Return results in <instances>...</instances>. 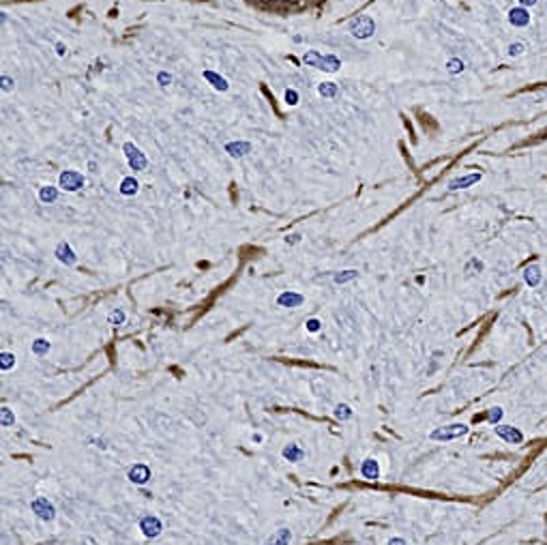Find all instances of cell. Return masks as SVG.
<instances>
[{"mask_svg":"<svg viewBox=\"0 0 547 545\" xmlns=\"http://www.w3.org/2000/svg\"><path fill=\"white\" fill-rule=\"evenodd\" d=\"M122 152H125V159H127L129 168H131L133 172H144L146 168H148V157H146L142 152V148H140L138 144H133L131 140L122 144Z\"/></svg>","mask_w":547,"mask_h":545,"instance_id":"obj_1","label":"cell"},{"mask_svg":"<svg viewBox=\"0 0 547 545\" xmlns=\"http://www.w3.org/2000/svg\"><path fill=\"white\" fill-rule=\"evenodd\" d=\"M86 185V176L78 170H62L58 176V187L67 193H75Z\"/></svg>","mask_w":547,"mask_h":545,"instance_id":"obj_2","label":"cell"},{"mask_svg":"<svg viewBox=\"0 0 547 545\" xmlns=\"http://www.w3.org/2000/svg\"><path fill=\"white\" fill-rule=\"evenodd\" d=\"M374 32H375V22H374V17H369V15H358L350 24V34L354 39L365 41V39L374 37Z\"/></svg>","mask_w":547,"mask_h":545,"instance_id":"obj_3","label":"cell"},{"mask_svg":"<svg viewBox=\"0 0 547 545\" xmlns=\"http://www.w3.org/2000/svg\"><path fill=\"white\" fill-rule=\"evenodd\" d=\"M468 434V425H463V423H451V425H444V427H438V429H433L432 434H429V438H432V440H442V442H446V440H455V438H461V436H466Z\"/></svg>","mask_w":547,"mask_h":545,"instance_id":"obj_4","label":"cell"},{"mask_svg":"<svg viewBox=\"0 0 547 545\" xmlns=\"http://www.w3.org/2000/svg\"><path fill=\"white\" fill-rule=\"evenodd\" d=\"M30 509L39 519H43V522H52V519L56 517V509L45 496H37V498L30 502Z\"/></svg>","mask_w":547,"mask_h":545,"instance_id":"obj_5","label":"cell"},{"mask_svg":"<svg viewBox=\"0 0 547 545\" xmlns=\"http://www.w3.org/2000/svg\"><path fill=\"white\" fill-rule=\"evenodd\" d=\"M140 530L146 539H157L163 532V522L157 517V515H144L140 519Z\"/></svg>","mask_w":547,"mask_h":545,"instance_id":"obj_6","label":"cell"},{"mask_svg":"<svg viewBox=\"0 0 547 545\" xmlns=\"http://www.w3.org/2000/svg\"><path fill=\"white\" fill-rule=\"evenodd\" d=\"M150 477H152L150 468L146 466V464H142V461H140V464H133V466L127 470V479H129V481H131L133 485H144V483H148Z\"/></svg>","mask_w":547,"mask_h":545,"instance_id":"obj_7","label":"cell"},{"mask_svg":"<svg viewBox=\"0 0 547 545\" xmlns=\"http://www.w3.org/2000/svg\"><path fill=\"white\" fill-rule=\"evenodd\" d=\"M54 256H56V260L60 264H64V266H73L75 262H78V256H75V251H73V247L69 245L67 241H60L56 245V251H54Z\"/></svg>","mask_w":547,"mask_h":545,"instance_id":"obj_8","label":"cell"},{"mask_svg":"<svg viewBox=\"0 0 547 545\" xmlns=\"http://www.w3.org/2000/svg\"><path fill=\"white\" fill-rule=\"evenodd\" d=\"M305 303V296L301 292H294V290H286L277 296V305L279 307H286V309H296Z\"/></svg>","mask_w":547,"mask_h":545,"instance_id":"obj_9","label":"cell"},{"mask_svg":"<svg viewBox=\"0 0 547 545\" xmlns=\"http://www.w3.org/2000/svg\"><path fill=\"white\" fill-rule=\"evenodd\" d=\"M202 78L206 80L208 84H210V88H213V91H217V92H228V91H230V82L223 78V75L217 73V71L204 69V71H202Z\"/></svg>","mask_w":547,"mask_h":545,"instance_id":"obj_10","label":"cell"},{"mask_svg":"<svg viewBox=\"0 0 547 545\" xmlns=\"http://www.w3.org/2000/svg\"><path fill=\"white\" fill-rule=\"evenodd\" d=\"M496 434L502 438L504 442H511V444H521L523 442V434L513 425H496Z\"/></svg>","mask_w":547,"mask_h":545,"instance_id":"obj_11","label":"cell"},{"mask_svg":"<svg viewBox=\"0 0 547 545\" xmlns=\"http://www.w3.org/2000/svg\"><path fill=\"white\" fill-rule=\"evenodd\" d=\"M226 152L228 155H230L232 159H240V157H245V155H249L251 152V142H243V140H236V142H228L226 146Z\"/></svg>","mask_w":547,"mask_h":545,"instance_id":"obj_12","label":"cell"},{"mask_svg":"<svg viewBox=\"0 0 547 545\" xmlns=\"http://www.w3.org/2000/svg\"><path fill=\"white\" fill-rule=\"evenodd\" d=\"M481 179H483V174H481V172H472V174L460 176V179H453L449 182V189H453V191H455V189H468V187L476 185Z\"/></svg>","mask_w":547,"mask_h":545,"instance_id":"obj_13","label":"cell"},{"mask_svg":"<svg viewBox=\"0 0 547 545\" xmlns=\"http://www.w3.org/2000/svg\"><path fill=\"white\" fill-rule=\"evenodd\" d=\"M361 475H363V479H367V481H375V479H380V464L374 457L363 459Z\"/></svg>","mask_w":547,"mask_h":545,"instance_id":"obj_14","label":"cell"},{"mask_svg":"<svg viewBox=\"0 0 547 545\" xmlns=\"http://www.w3.org/2000/svg\"><path fill=\"white\" fill-rule=\"evenodd\" d=\"M118 191H120L122 195H127V198H133V195H138V191H140V181L135 179L133 174L125 176V179L120 181V187H118Z\"/></svg>","mask_w":547,"mask_h":545,"instance_id":"obj_15","label":"cell"},{"mask_svg":"<svg viewBox=\"0 0 547 545\" xmlns=\"http://www.w3.org/2000/svg\"><path fill=\"white\" fill-rule=\"evenodd\" d=\"M281 455H284V459L292 461V464H298V461H301V459L305 457V451H303V447H301V444L290 442V444H286V447H284V451H281Z\"/></svg>","mask_w":547,"mask_h":545,"instance_id":"obj_16","label":"cell"},{"mask_svg":"<svg viewBox=\"0 0 547 545\" xmlns=\"http://www.w3.org/2000/svg\"><path fill=\"white\" fill-rule=\"evenodd\" d=\"M317 69L324 71V73H335V71L341 69V58H337L335 54H322V61L317 64Z\"/></svg>","mask_w":547,"mask_h":545,"instance_id":"obj_17","label":"cell"},{"mask_svg":"<svg viewBox=\"0 0 547 545\" xmlns=\"http://www.w3.org/2000/svg\"><path fill=\"white\" fill-rule=\"evenodd\" d=\"M290 541H292V530L290 528H279L266 539L264 545H290Z\"/></svg>","mask_w":547,"mask_h":545,"instance_id":"obj_18","label":"cell"},{"mask_svg":"<svg viewBox=\"0 0 547 545\" xmlns=\"http://www.w3.org/2000/svg\"><path fill=\"white\" fill-rule=\"evenodd\" d=\"M60 195V187H54V185H43L39 187V200L41 204H54Z\"/></svg>","mask_w":547,"mask_h":545,"instance_id":"obj_19","label":"cell"},{"mask_svg":"<svg viewBox=\"0 0 547 545\" xmlns=\"http://www.w3.org/2000/svg\"><path fill=\"white\" fill-rule=\"evenodd\" d=\"M509 22L513 24V26H526V24L530 22V15H528V11L523 7H517V9L509 11Z\"/></svg>","mask_w":547,"mask_h":545,"instance_id":"obj_20","label":"cell"},{"mask_svg":"<svg viewBox=\"0 0 547 545\" xmlns=\"http://www.w3.org/2000/svg\"><path fill=\"white\" fill-rule=\"evenodd\" d=\"M317 94L324 99H335V97H339V86L335 84V82H320V84H317Z\"/></svg>","mask_w":547,"mask_h":545,"instance_id":"obj_21","label":"cell"},{"mask_svg":"<svg viewBox=\"0 0 547 545\" xmlns=\"http://www.w3.org/2000/svg\"><path fill=\"white\" fill-rule=\"evenodd\" d=\"M50 350H52V343H50V339H45V337H37L30 346V352L34 357H45Z\"/></svg>","mask_w":547,"mask_h":545,"instance_id":"obj_22","label":"cell"},{"mask_svg":"<svg viewBox=\"0 0 547 545\" xmlns=\"http://www.w3.org/2000/svg\"><path fill=\"white\" fill-rule=\"evenodd\" d=\"M523 279H526V283H528V286H532V288L539 286V283H541V269H539L537 264H530L526 271H523Z\"/></svg>","mask_w":547,"mask_h":545,"instance_id":"obj_23","label":"cell"},{"mask_svg":"<svg viewBox=\"0 0 547 545\" xmlns=\"http://www.w3.org/2000/svg\"><path fill=\"white\" fill-rule=\"evenodd\" d=\"M358 277V271L356 269H345V271H339V272H335L333 275V281L335 283H348V281H354Z\"/></svg>","mask_w":547,"mask_h":545,"instance_id":"obj_24","label":"cell"},{"mask_svg":"<svg viewBox=\"0 0 547 545\" xmlns=\"http://www.w3.org/2000/svg\"><path fill=\"white\" fill-rule=\"evenodd\" d=\"M320 61H322V54L317 50H307L303 54V62L307 64V67H314V69H317V64H320Z\"/></svg>","mask_w":547,"mask_h":545,"instance_id":"obj_25","label":"cell"},{"mask_svg":"<svg viewBox=\"0 0 547 545\" xmlns=\"http://www.w3.org/2000/svg\"><path fill=\"white\" fill-rule=\"evenodd\" d=\"M13 423H15L13 410H11L9 406H2V410H0V425H2V427H13Z\"/></svg>","mask_w":547,"mask_h":545,"instance_id":"obj_26","label":"cell"},{"mask_svg":"<svg viewBox=\"0 0 547 545\" xmlns=\"http://www.w3.org/2000/svg\"><path fill=\"white\" fill-rule=\"evenodd\" d=\"M15 354L13 352H2L0 354V369L2 371H9V369H13L15 367Z\"/></svg>","mask_w":547,"mask_h":545,"instance_id":"obj_27","label":"cell"},{"mask_svg":"<svg viewBox=\"0 0 547 545\" xmlns=\"http://www.w3.org/2000/svg\"><path fill=\"white\" fill-rule=\"evenodd\" d=\"M335 419H337V421L352 419V408L348 404H337V406H335Z\"/></svg>","mask_w":547,"mask_h":545,"instance_id":"obj_28","label":"cell"},{"mask_svg":"<svg viewBox=\"0 0 547 545\" xmlns=\"http://www.w3.org/2000/svg\"><path fill=\"white\" fill-rule=\"evenodd\" d=\"M155 82H157L159 88H170V86H172V82H174V78H172V73H170V71H159Z\"/></svg>","mask_w":547,"mask_h":545,"instance_id":"obj_29","label":"cell"},{"mask_svg":"<svg viewBox=\"0 0 547 545\" xmlns=\"http://www.w3.org/2000/svg\"><path fill=\"white\" fill-rule=\"evenodd\" d=\"M463 69H466V64H463V61H460V58H451V61L446 62V71H449L451 75H460Z\"/></svg>","mask_w":547,"mask_h":545,"instance_id":"obj_30","label":"cell"},{"mask_svg":"<svg viewBox=\"0 0 547 545\" xmlns=\"http://www.w3.org/2000/svg\"><path fill=\"white\" fill-rule=\"evenodd\" d=\"M125 320H127V316H125V311H122V309H112L108 313V322L112 324V327H118V324H122Z\"/></svg>","mask_w":547,"mask_h":545,"instance_id":"obj_31","label":"cell"},{"mask_svg":"<svg viewBox=\"0 0 547 545\" xmlns=\"http://www.w3.org/2000/svg\"><path fill=\"white\" fill-rule=\"evenodd\" d=\"M0 84H2L0 88H2V92H4V94H9V92H13V91H15V80H13V78H9L7 73H2V75H0Z\"/></svg>","mask_w":547,"mask_h":545,"instance_id":"obj_32","label":"cell"},{"mask_svg":"<svg viewBox=\"0 0 547 545\" xmlns=\"http://www.w3.org/2000/svg\"><path fill=\"white\" fill-rule=\"evenodd\" d=\"M481 271H483V262H481V260H476V258L470 260V262L466 264V269H463L466 275H474V272H481Z\"/></svg>","mask_w":547,"mask_h":545,"instance_id":"obj_33","label":"cell"},{"mask_svg":"<svg viewBox=\"0 0 547 545\" xmlns=\"http://www.w3.org/2000/svg\"><path fill=\"white\" fill-rule=\"evenodd\" d=\"M284 99H286L288 105H292V108H294V105H298V99H301V97H298V92L294 91V88H288L286 94H284Z\"/></svg>","mask_w":547,"mask_h":545,"instance_id":"obj_34","label":"cell"},{"mask_svg":"<svg viewBox=\"0 0 547 545\" xmlns=\"http://www.w3.org/2000/svg\"><path fill=\"white\" fill-rule=\"evenodd\" d=\"M305 329H307L309 333H317V331L322 329V322L317 318H309L307 322H305Z\"/></svg>","mask_w":547,"mask_h":545,"instance_id":"obj_35","label":"cell"},{"mask_svg":"<svg viewBox=\"0 0 547 545\" xmlns=\"http://www.w3.org/2000/svg\"><path fill=\"white\" fill-rule=\"evenodd\" d=\"M502 414H504V410H502L500 406H496V408H491V410H489V414H487V419H489L491 423H496V425H498V421L502 419Z\"/></svg>","mask_w":547,"mask_h":545,"instance_id":"obj_36","label":"cell"},{"mask_svg":"<svg viewBox=\"0 0 547 545\" xmlns=\"http://www.w3.org/2000/svg\"><path fill=\"white\" fill-rule=\"evenodd\" d=\"M523 50H526V45H523V43H511L509 45V56H519Z\"/></svg>","mask_w":547,"mask_h":545,"instance_id":"obj_37","label":"cell"},{"mask_svg":"<svg viewBox=\"0 0 547 545\" xmlns=\"http://www.w3.org/2000/svg\"><path fill=\"white\" fill-rule=\"evenodd\" d=\"M54 50H56V56H60V58H62L64 54H67V45H64L62 41H58V43L54 45Z\"/></svg>","mask_w":547,"mask_h":545,"instance_id":"obj_38","label":"cell"},{"mask_svg":"<svg viewBox=\"0 0 547 545\" xmlns=\"http://www.w3.org/2000/svg\"><path fill=\"white\" fill-rule=\"evenodd\" d=\"M389 545H408V543H405V539H402V537H393Z\"/></svg>","mask_w":547,"mask_h":545,"instance_id":"obj_39","label":"cell"},{"mask_svg":"<svg viewBox=\"0 0 547 545\" xmlns=\"http://www.w3.org/2000/svg\"><path fill=\"white\" fill-rule=\"evenodd\" d=\"M298 241H301V234H290V236H286V242H292V245H294V242H298Z\"/></svg>","mask_w":547,"mask_h":545,"instance_id":"obj_40","label":"cell"},{"mask_svg":"<svg viewBox=\"0 0 547 545\" xmlns=\"http://www.w3.org/2000/svg\"><path fill=\"white\" fill-rule=\"evenodd\" d=\"M97 170H99L97 161H88V172H97Z\"/></svg>","mask_w":547,"mask_h":545,"instance_id":"obj_41","label":"cell"},{"mask_svg":"<svg viewBox=\"0 0 547 545\" xmlns=\"http://www.w3.org/2000/svg\"><path fill=\"white\" fill-rule=\"evenodd\" d=\"M519 2H521V7H532L537 0H519Z\"/></svg>","mask_w":547,"mask_h":545,"instance_id":"obj_42","label":"cell"},{"mask_svg":"<svg viewBox=\"0 0 547 545\" xmlns=\"http://www.w3.org/2000/svg\"><path fill=\"white\" fill-rule=\"evenodd\" d=\"M254 442H262V434H254Z\"/></svg>","mask_w":547,"mask_h":545,"instance_id":"obj_43","label":"cell"}]
</instances>
